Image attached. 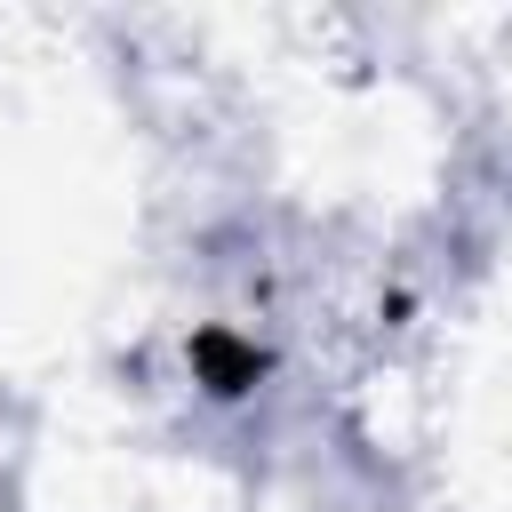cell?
I'll return each instance as SVG.
<instances>
[{
	"instance_id": "6da1fadb",
	"label": "cell",
	"mask_w": 512,
	"mask_h": 512,
	"mask_svg": "<svg viewBox=\"0 0 512 512\" xmlns=\"http://www.w3.org/2000/svg\"><path fill=\"white\" fill-rule=\"evenodd\" d=\"M192 376H200L216 400H240V392H256L264 352H256V344H240L232 328H200V336H192Z\"/></svg>"
}]
</instances>
